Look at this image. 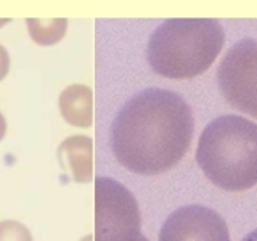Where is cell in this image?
Wrapping results in <instances>:
<instances>
[{
    "label": "cell",
    "mask_w": 257,
    "mask_h": 241,
    "mask_svg": "<svg viewBox=\"0 0 257 241\" xmlns=\"http://www.w3.org/2000/svg\"><path fill=\"white\" fill-rule=\"evenodd\" d=\"M193 132V112L183 96L167 88L148 87L117 111L111 126V150L127 171L158 175L183 159Z\"/></svg>",
    "instance_id": "obj_1"
},
{
    "label": "cell",
    "mask_w": 257,
    "mask_h": 241,
    "mask_svg": "<svg viewBox=\"0 0 257 241\" xmlns=\"http://www.w3.org/2000/svg\"><path fill=\"white\" fill-rule=\"evenodd\" d=\"M225 32L212 18H171L151 32L147 60L166 79H191L206 72L222 52Z\"/></svg>",
    "instance_id": "obj_2"
},
{
    "label": "cell",
    "mask_w": 257,
    "mask_h": 241,
    "mask_svg": "<svg viewBox=\"0 0 257 241\" xmlns=\"http://www.w3.org/2000/svg\"><path fill=\"white\" fill-rule=\"evenodd\" d=\"M196 163L215 187L244 191L257 183V124L227 114L211 120L196 148Z\"/></svg>",
    "instance_id": "obj_3"
},
{
    "label": "cell",
    "mask_w": 257,
    "mask_h": 241,
    "mask_svg": "<svg viewBox=\"0 0 257 241\" xmlns=\"http://www.w3.org/2000/svg\"><path fill=\"white\" fill-rule=\"evenodd\" d=\"M142 215L135 196L120 182H95V241H139Z\"/></svg>",
    "instance_id": "obj_4"
},
{
    "label": "cell",
    "mask_w": 257,
    "mask_h": 241,
    "mask_svg": "<svg viewBox=\"0 0 257 241\" xmlns=\"http://www.w3.org/2000/svg\"><path fill=\"white\" fill-rule=\"evenodd\" d=\"M217 82L233 108L257 119V40L239 39L225 53Z\"/></svg>",
    "instance_id": "obj_5"
},
{
    "label": "cell",
    "mask_w": 257,
    "mask_h": 241,
    "mask_svg": "<svg viewBox=\"0 0 257 241\" xmlns=\"http://www.w3.org/2000/svg\"><path fill=\"white\" fill-rule=\"evenodd\" d=\"M159 241H230L223 217L211 207L190 204L167 217Z\"/></svg>",
    "instance_id": "obj_6"
},
{
    "label": "cell",
    "mask_w": 257,
    "mask_h": 241,
    "mask_svg": "<svg viewBox=\"0 0 257 241\" xmlns=\"http://www.w3.org/2000/svg\"><path fill=\"white\" fill-rule=\"evenodd\" d=\"M60 164L68 169L77 183L90 182L93 177V142L90 137L72 135L58 148Z\"/></svg>",
    "instance_id": "obj_7"
},
{
    "label": "cell",
    "mask_w": 257,
    "mask_h": 241,
    "mask_svg": "<svg viewBox=\"0 0 257 241\" xmlns=\"http://www.w3.org/2000/svg\"><path fill=\"white\" fill-rule=\"evenodd\" d=\"M58 108L63 119L74 127L87 129L93 123V92L85 84H72L60 93Z\"/></svg>",
    "instance_id": "obj_8"
},
{
    "label": "cell",
    "mask_w": 257,
    "mask_h": 241,
    "mask_svg": "<svg viewBox=\"0 0 257 241\" xmlns=\"http://www.w3.org/2000/svg\"><path fill=\"white\" fill-rule=\"evenodd\" d=\"M29 37L40 47H52L64 39L68 31L66 18H26Z\"/></svg>",
    "instance_id": "obj_9"
},
{
    "label": "cell",
    "mask_w": 257,
    "mask_h": 241,
    "mask_svg": "<svg viewBox=\"0 0 257 241\" xmlns=\"http://www.w3.org/2000/svg\"><path fill=\"white\" fill-rule=\"evenodd\" d=\"M0 241H34L26 225L16 220L0 222Z\"/></svg>",
    "instance_id": "obj_10"
},
{
    "label": "cell",
    "mask_w": 257,
    "mask_h": 241,
    "mask_svg": "<svg viewBox=\"0 0 257 241\" xmlns=\"http://www.w3.org/2000/svg\"><path fill=\"white\" fill-rule=\"evenodd\" d=\"M8 71H10V55H8L7 48L0 44V80L8 76Z\"/></svg>",
    "instance_id": "obj_11"
},
{
    "label": "cell",
    "mask_w": 257,
    "mask_h": 241,
    "mask_svg": "<svg viewBox=\"0 0 257 241\" xmlns=\"http://www.w3.org/2000/svg\"><path fill=\"white\" fill-rule=\"evenodd\" d=\"M5 134H7V120H5V117H4L2 112H0V142H2V139L5 137Z\"/></svg>",
    "instance_id": "obj_12"
},
{
    "label": "cell",
    "mask_w": 257,
    "mask_h": 241,
    "mask_svg": "<svg viewBox=\"0 0 257 241\" xmlns=\"http://www.w3.org/2000/svg\"><path fill=\"white\" fill-rule=\"evenodd\" d=\"M243 241H257V228L252 230L251 233H247V235L243 238Z\"/></svg>",
    "instance_id": "obj_13"
},
{
    "label": "cell",
    "mask_w": 257,
    "mask_h": 241,
    "mask_svg": "<svg viewBox=\"0 0 257 241\" xmlns=\"http://www.w3.org/2000/svg\"><path fill=\"white\" fill-rule=\"evenodd\" d=\"M8 23H12L10 18H0V28L5 26V24H8Z\"/></svg>",
    "instance_id": "obj_14"
},
{
    "label": "cell",
    "mask_w": 257,
    "mask_h": 241,
    "mask_svg": "<svg viewBox=\"0 0 257 241\" xmlns=\"http://www.w3.org/2000/svg\"><path fill=\"white\" fill-rule=\"evenodd\" d=\"M139 241H148V238H147V236H143V235H142V236L139 238Z\"/></svg>",
    "instance_id": "obj_15"
}]
</instances>
